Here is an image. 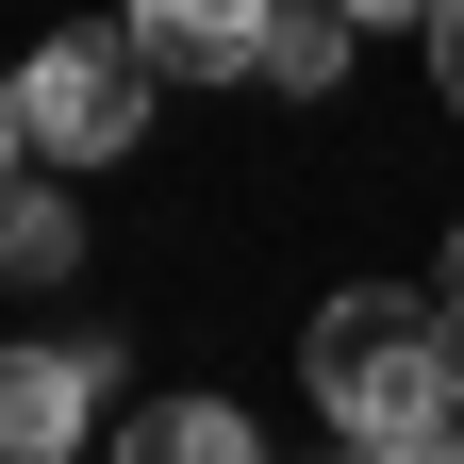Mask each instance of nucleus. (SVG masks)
<instances>
[{
  "instance_id": "f257e3e1",
  "label": "nucleus",
  "mask_w": 464,
  "mask_h": 464,
  "mask_svg": "<svg viewBox=\"0 0 464 464\" xmlns=\"http://www.w3.org/2000/svg\"><path fill=\"white\" fill-rule=\"evenodd\" d=\"M464 315L415 299V282H348V299H315L299 365H315V415L348 448H415V431H464Z\"/></svg>"
},
{
  "instance_id": "f03ea898",
  "label": "nucleus",
  "mask_w": 464,
  "mask_h": 464,
  "mask_svg": "<svg viewBox=\"0 0 464 464\" xmlns=\"http://www.w3.org/2000/svg\"><path fill=\"white\" fill-rule=\"evenodd\" d=\"M17 116H34V166H116L150 133V50L133 34H50L17 67Z\"/></svg>"
},
{
  "instance_id": "7ed1b4c3",
  "label": "nucleus",
  "mask_w": 464,
  "mask_h": 464,
  "mask_svg": "<svg viewBox=\"0 0 464 464\" xmlns=\"http://www.w3.org/2000/svg\"><path fill=\"white\" fill-rule=\"evenodd\" d=\"M116 34L150 50V83H249L266 34H282V0H133Z\"/></svg>"
},
{
  "instance_id": "20e7f679",
  "label": "nucleus",
  "mask_w": 464,
  "mask_h": 464,
  "mask_svg": "<svg viewBox=\"0 0 464 464\" xmlns=\"http://www.w3.org/2000/svg\"><path fill=\"white\" fill-rule=\"evenodd\" d=\"M83 398H100L83 348H0V464H67L83 448Z\"/></svg>"
},
{
  "instance_id": "39448f33",
  "label": "nucleus",
  "mask_w": 464,
  "mask_h": 464,
  "mask_svg": "<svg viewBox=\"0 0 464 464\" xmlns=\"http://www.w3.org/2000/svg\"><path fill=\"white\" fill-rule=\"evenodd\" d=\"M116 464H266V448H249L232 398H150V415L116 431Z\"/></svg>"
},
{
  "instance_id": "423d86ee",
  "label": "nucleus",
  "mask_w": 464,
  "mask_h": 464,
  "mask_svg": "<svg viewBox=\"0 0 464 464\" xmlns=\"http://www.w3.org/2000/svg\"><path fill=\"white\" fill-rule=\"evenodd\" d=\"M348 50H365V17H348V0H282L266 83H282V100H332V83H348Z\"/></svg>"
},
{
  "instance_id": "0eeeda50",
  "label": "nucleus",
  "mask_w": 464,
  "mask_h": 464,
  "mask_svg": "<svg viewBox=\"0 0 464 464\" xmlns=\"http://www.w3.org/2000/svg\"><path fill=\"white\" fill-rule=\"evenodd\" d=\"M67 266H83V216L50 183H0V282H67Z\"/></svg>"
},
{
  "instance_id": "6e6552de",
  "label": "nucleus",
  "mask_w": 464,
  "mask_h": 464,
  "mask_svg": "<svg viewBox=\"0 0 464 464\" xmlns=\"http://www.w3.org/2000/svg\"><path fill=\"white\" fill-rule=\"evenodd\" d=\"M431 67H448V116H464V0H431Z\"/></svg>"
},
{
  "instance_id": "1a4fd4ad",
  "label": "nucleus",
  "mask_w": 464,
  "mask_h": 464,
  "mask_svg": "<svg viewBox=\"0 0 464 464\" xmlns=\"http://www.w3.org/2000/svg\"><path fill=\"white\" fill-rule=\"evenodd\" d=\"M34 166V116H17V67H0V183Z\"/></svg>"
},
{
  "instance_id": "9d476101",
  "label": "nucleus",
  "mask_w": 464,
  "mask_h": 464,
  "mask_svg": "<svg viewBox=\"0 0 464 464\" xmlns=\"http://www.w3.org/2000/svg\"><path fill=\"white\" fill-rule=\"evenodd\" d=\"M348 464H464V431H415V448H348Z\"/></svg>"
},
{
  "instance_id": "9b49d317",
  "label": "nucleus",
  "mask_w": 464,
  "mask_h": 464,
  "mask_svg": "<svg viewBox=\"0 0 464 464\" xmlns=\"http://www.w3.org/2000/svg\"><path fill=\"white\" fill-rule=\"evenodd\" d=\"M348 17H365V34H382V17H415V34H431V0H348Z\"/></svg>"
},
{
  "instance_id": "f8f14e48",
  "label": "nucleus",
  "mask_w": 464,
  "mask_h": 464,
  "mask_svg": "<svg viewBox=\"0 0 464 464\" xmlns=\"http://www.w3.org/2000/svg\"><path fill=\"white\" fill-rule=\"evenodd\" d=\"M431 299H448V315H464V216H448V282H431Z\"/></svg>"
}]
</instances>
